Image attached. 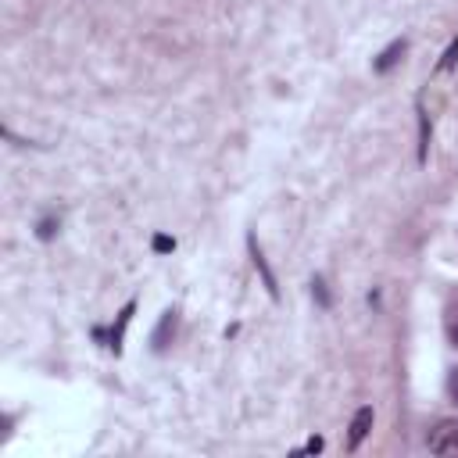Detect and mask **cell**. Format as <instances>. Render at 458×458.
I'll list each match as a JSON object with an SVG mask.
<instances>
[{
    "label": "cell",
    "instance_id": "6da1fadb",
    "mask_svg": "<svg viewBox=\"0 0 458 458\" xmlns=\"http://www.w3.org/2000/svg\"><path fill=\"white\" fill-rule=\"evenodd\" d=\"M426 444H430L433 454H458V419L437 423V430H430Z\"/></svg>",
    "mask_w": 458,
    "mask_h": 458
},
{
    "label": "cell",
    "instance_id": "7a4b0ae2",
    "mask_svg": "<svg viewBox=\"0 0 458 458\" xmlns=\"http://www.w3.org/2000/svg\"><path fill=\"white\" fill-rule=\"evenodd\" d=\"M369 430H373V408H358V412H354V419H351L347 444H351V447H358L365 437H369Z\"/></svg>",
    "mask_w": 458,
    "mask_h": 458
},
{
    "label": "cell",
    "instance_id": "3957f363",
    "mask_svg": "<svg viewBox=\"0 0 458 458\" xmlns=\"http://www.w3.org/2000/svg\"><path fill=\"white\" fill-rule=\"evenodd\" d=\"M251 258H254V268L261 272V280H265V287H268V294L272 298H280V291H276V276H272V268H268V261H265V254H261V247L251 240Z\"/></svg>",
    "mask_w": 458,
    "mask_h": 458
},
{
    "label": "cell",
    "instance_id": "277c9868",
    "mask_svg": "<svg viewBox=\"0 0 458 458\" xmlns=\"http://www.w3.org/2000/svg\"><path fill=\"white\" fill-rule=\"evenodd\" d=\"M405 47H408L405 40H394V43H391V47H387V50H384V54L376 58V65H373V68H376V72H391V68H394V65L401 61V54H405Z\"/></svg>",
    "mask_w": 458,
    "mask_h": 458
},
{
    "label": "cell",
    "instance_id": "5b68a950",
    "mask_svg": "<svg viewBox=\"0 0 458 458\" xmlns=\"http://www.w3.org/2000/svg\"><path fill=\"white\" fill-rule=\"evenodd\" d=\"M133 308H136V305L129 301V305L119 312V326L112 330V340H108V347H112L115 354H122V333H126V326H129V319H133Z\"/></svg>",
    "mask_w": 458,
    "mask_h": 458
},
{
    "label": "cell",
    "instance_id": "8992f818",
    "mask_svg": "<svg viewBox=\"0 0 458 458\" xmlns=\"http://www.w3.org/2000/svg\"><path fill=\"white\" fill-rule=\"evenodd\" d=\"M172 333H175V312H165V315H161V326L154 330V340H151V344H154V351H165Z\"/></svg>",
    "mask_w": 458,
    "mask_h": 458
},
{
    "label": "cell",
    "instance_id": "52a82bcc",
    "mask_svg": "<svg viewBox=\"0 0 458 458\" xmlns=\"http://www.w3.org/2000/svg\"><path fill=\"white\" fill-rule=\"evenodd\" d=\"M426 151H430V115L419 105V161H426Z\"/></svg>",
    "mask_w": 458,
    "mask_h": 458
},
{
    "label": "cell",
    "instance_id": "ba28073f",
    "mask_svg": "<svg viewBox=\"0 0 458 458\" xmlns=\"http://www.w3.org/2000/svg\"><path fill=\"white\" fill-rule=\"evenodd\" d=\"M454 65H458V36H454V40H451V47H447V50H444V58H440V61H437V72H451V68H454Z\"/></svg>",
    "mask_w": 458,
    "mask_h": 458
},
{
    "label": "cell",
    "instance_id": "9c48e42d",
    "mask_svg": "<svg viewBox=\"0 0 458 458\" xmlns=\"http://www.w3.org/2000/svg\"><path fill=\"white\" fill-rule=\"evenodd\" d=\"M447 394H451V401L458 405V369H451V376H447Z\"/></svg>",
    "mask_w": 458,
    "mask_h": 458
},
{
    "label": "cell",
    "instance_id": "30bf717a",
    "mask_svg": "<svg viewBox=\"0 0 458 458\" xmlns=\"http://www.w3.org/2000/svg\"><path fill=\"white\" fill-rule=\"evenodd\" d=\"M54 229H58V222H54V219H43V222H40V237H43V240H50V237H54Z\"/></svg>",
    "mask_w": 458,
    "mask_h": 458
},
{
    "label": "cell",
    "instance_id": "8fae6325",
    "mask_svg": "<svg viewBox=\"0 0 458 458\" xmlns=\"http://www.w3.org/2000/svg\"><path fill=\"white\" fill-rule=\"evenodd\" d=\"M154 251H175V240L172 237H154Z\"/></svg>",
    "mask_w": 458,
    "mask_h": 458
},
{
    "label": "cell",
    "instance_id": "7c38bea8",
    "mask_svg": "<svg viewBox=\"0 0 458 458\" xmlns=\"http://www.w3.org/2000/svg\"><path fill=\"white\" fill-rule=\"evenodd\" d=\"M312 287H315V298H319V305H330V294H326V283H322V280H315Z\"/></svg>",
    "mask_w": 458,
    "mask_h": 458
},
{
    "label": "cell",
    "instance_id": "4fadbf2b",
    "mask_svg": "<svg viewBox=\"0 0 458 458\" xmlns=\"http://www.w3.org/2000/svg\"><path fill=\"white\" fill-rule=\"evenodd\" d=\"M447 333H451V340H454V347H458V308L451 312V322H447Z\"/></svg>",
    "mask_w": 458,
    "mask_h": 458
},
{
    "label": "cell",
    "instance_id": "5bb4252c",
    "mask_svg": "<svg viewBox=\"0 0 458 458\" xmlns=\"http://www.w3.org/2000/svg\"><path fill=\"white\" fill-rule=\"evenodd\" d=\"M305 451H322V440H319V437H312V440H308V447H305Z\"/></svg>",
    "mask_w": 458,
    "mask_h": 458
}]
</instances>
